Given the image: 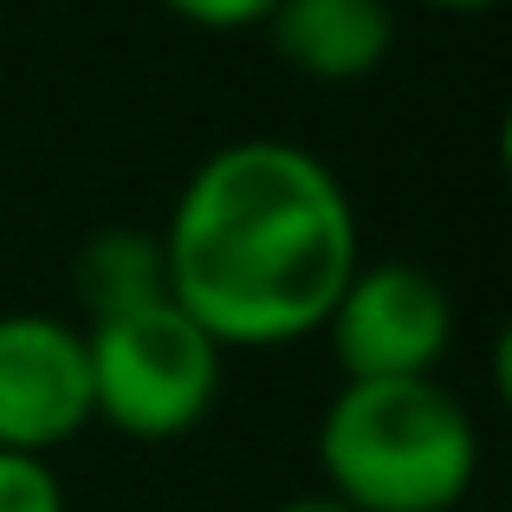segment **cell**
I'll return each instance as SVG.
<instances>
[{
	"mask_svg": "<svg viewBox=\"0 0 512 512\" xmlns=\"http://www.w3.org/2000/svg\"><path fill=\"white\" fill-rule=\"evenodd\" d=\"M273 512H350V506H338L331 493H299V500H279Z\"/></svg>",
	"mask_w": 512,
	"mask_h": 512,
	"instance_id": "30bf717a",
	"label": "cell"
},
{
	"mask_svg": "<svg viewBox=\"0 0 512 512\" xmlns=\"http://www.w3.org/2000/svg\"><path fill=\"white\" fill-rule=\"evenodd\" d=\"M0 512H65V487L46 454L0 448Z\"/></svg>",
	"mask_w": 512,
	"mask_h": 512,
	"instance_id": "ba28073f",
	"label": "cell"
},
{
	"mask_svg": "<svg viewBox=\"0 0 512 512\" xmlns=\"http://www.w3.org/2000/svg\"><path fill=\"white\" fill-rule=\"evenodd\" d=\"M318 474L350 512H461L480 474V428L441 376L338 383L318 415Z\"/></svg>",
	"mask_w": 512,
	"mask_h": 512,
	"instance_id": "7a4b0ae2",
	"label": "cell"
},
{
	"mask_svg": "<svg viewBox=\"0 0 512 512\" xmlns=\"http://www.w3.org/2000/svg\"><path fill=\"white\" fill-rule=\"evenodd\" d=\"M221 357L227 350L175 299L98 318V325H85L91 422H104L124 441L195 435L221 396Z\"/></svg>",
	"mask_w": 512,
	"mask_h": 512,
	"instance_id": "3957f363",
	"label": "cell"
},
{
	"mask_svg": "<svg viewBox=\"0 0 512 512\" xmlns=\"http://www.w3.org/2000/svg\"><path fill=\"white\" fill-rule=\"evenodd\" d=\"M163 260L169 299L221 350H286L325 331L363 266L357 201L318 150L240 137L188 169Z\"/></svg>",
	"mask_w": 512,
	"mask_h": 512,
	"instance_id": "6da1fadb",
	"label": "cell"
},
{
	"mask_svg": "<svg viewBox=\"0 0 512 512\" xmlns=\"http://www.w3.org/2000/svg\"><path fill=\"white\" fill-rule=\"evenodd\" d=\"M266 39L312 85H357L396 52V0H279Z\"/></svg>",
	"mask_w": 512,
	"mask_h": 512,
	"instance_id": "8992f818",
	"label": "cell"
},
{
	"mask_svg": "<svg viewBox=\"0 0 512 512\" xmlns=\"http://www.w3.org/2000/svg\"><path fill=\"white\" fill-rule=\"evenodd\" d=\"M415 7H428V13H493L500 0H415Z\"/></svg>",
	"mask_w": 512,
	"mask_h": 512,
	"instance_id": "8fae6325",
	"label": "cell"
},
{
	"mask_svg": "<svg viewBox=\"0 0 512 512\" xmlns=\"http://www.w3.org/2000/svg\"><path fill=\"white\" fill-rule=\"evenodd\" d=\"M331 363L344 383H396V376H435L454 350V299L428 266L370 260L344 279L325 331Z\"/></svg>",
	"mask_w": 512,
	"mask_h": 512,
	"instance_id": "277c9868",
	"label": "cell"
},
{
	"mask_svg": "<svg viewBox=\"0 0 512 512\" xmlns=\"http://www.w3.org/2000/svg\"><path fill=\"white\" fill-rule=\"evenodd\" d=\"M72 292H78V312L91 325L169 299L163 234H150V227H98L72 260Z\"/></svg>",
	"mask_w": 512,
	"mask_h": 512,
	"instance_id": "52a82bcc",
	"label": "cell"
},
{
	"mask_svg": "<svg viewBox=\"0 0 512 512\" xmlns=\"http://www.w3.org/2000/svg\"><path fill=\"white\" fill-rule=\"evenodd\" d=\"M91 428L85 325L0 312V448L52 454Z\"/></svg>",
	"mask_w": 512,
	"mask_h": 512,
	"instance_id": "5b68a950",
	"label": "cell"
},
{
	"mask_svg": "<svg viewBox=\"0 0 512 512\" xmlns=\"http://www.w3.org/2000/svg\"><path fill=\"white\" fill-rule=\"evenodd\" d=\"M169 20L195 26V33H253L273 20L279 0H156Z\"/></svg>",
	"mask_w": 512,
	"mask_h": 512,
	"instance_id": "9c48e42d",
	"label": "cell"
}]
</instances>
